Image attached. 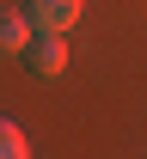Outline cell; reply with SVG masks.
<instances>
[{"instance_id":"obj_1","label":"cell","mask_w":147,"mask_h":159,"mask_svg":"<svg viewBox=\"0 0 147 159\" xmlns=\"http://www.w3.org/2000/svg\"><path fill=\"white\" fill-rule=\"evenodd\" d=\"M25 67H31V80H62L67 74V43H62V31H37V37L25 43Z\"/></svg>"},{"instance_id":"obj_2","label":"cell","mask_w":147,"mask_h":159,"mask_svg":"<svg viewBox=\"0 0 147 159\" xmlns=\"http://www.w3.org/2000/svg\"><path fill=\"white\" fill-rule=\"evenodd\" d=\"M25 12H31V25H37V31H62V37H67V31L80 25L86 0H31Z\"/></svg>"},{"instance_id":"obj_3","label":"cell","mask_w":147,"mask_h":159,"mask_svg":"<svg viewBox=\"0 0 147 159\" xmlns=\"http://www.w3.org/2000/svg\"><path fill=\"white\" fill-rule=\"evenodd\" d=\"M37 37V25L25 6H0V55H25V43Z\"/></svg>"},{"instance_id":"obj_4","label":"cell","mask_w":147,"mask_h":159,"mask_svg":"<svg viewBox=\"0 0 147 159\" xmlns=\"http://www.w3.org/2000/svg\"><path fill=\"white\" fill-rule=\"evenodd\" d=\"M31 153V141H25V129L12 116H0V159H25Z\"/></svg>"}]
</instances>
